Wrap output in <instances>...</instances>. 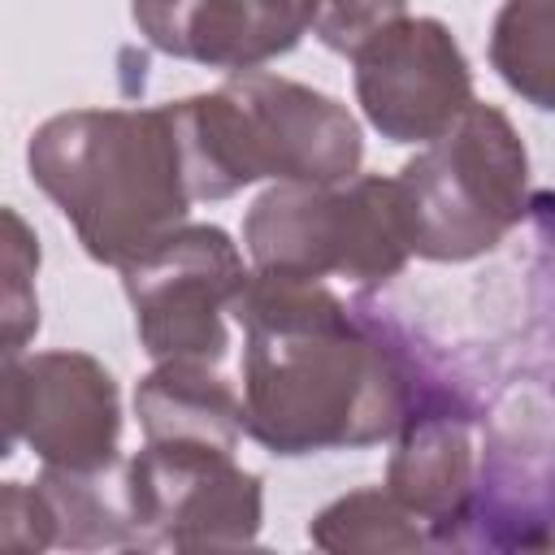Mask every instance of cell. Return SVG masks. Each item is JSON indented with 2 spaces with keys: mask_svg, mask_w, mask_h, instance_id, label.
I'll return each instance as SVG.
<instances>
[{
  "mask_svg": "<svg viewBox=\"0 0 555 555\" xmlns=\"http://www.w3.org/2000/svg\"><path fill=\"white\" fill-rule=\"evenodd\" d=\"M230 317L243 325V429L264 451L373 447L403 429L412 356L330 286L251 269Z\"/></svg>",
  "mask_w": 555,
  "mask_h": 555,
  "instance_id": "cell-1",
  "label": "cell"
},
{
  "mask_svg": "<svg viewBox=\"0 0 555 555\" xmlns=\"http://www.w3.org/2000/svg\"><path fill=\"white\" fill-rule=\"evenodd\" d=\"M26 169L74 225L82 251L113 269L186 225L195 204L173 100L156 108L56 113L30 134Z\"/></svg>",
  "mask_w": 555,
  "mask_h": 555,
  "instance_id": "cell-2",
  "label": "cell"
},
{
  "mask_svg": "<svg viewBox=\"0 0 555 555\" xmlns=\"http://www.w3.org/2000/svg\"><path fill=\"white\" fill-rule=\"evenodd\" d=\"M195 199H225L251 182L334 186L360 173V121L334 95L269 69L230 74L217 91L173 100Z\"/></svg>",
  "mask_w": 555,
  "mask_h": 555,
  "instance_id": "cell-3",
  "label": "cell"
},
{
  "mask_svg": "<svg viewBox=\"0 0 555 555\" xmlns=\"http://www.w3.org/2000/svg\"><path fill=\"white\" fill-rule=\"evenodd\" d=\"M412 256L460 264L494 251L529 212V152L494 104H468L399 169Z\"/></svg>",
  "mask_w": 555,
  "mask_h": 555,
  "instance_id": "cell-4",
  "label": "cell"
},
{
  "mask_svg": "<svg viewBox=\"0 0 555 555\" xmlns=\"http://www.w3.org/2000/svg\"><path fill=\"white\" fill-rule=\"evenodd\" d=\"M243 247L260 273L386 282L412 256L403 186L382 173L334 186L273 182L243 217Z\"/></svg>",
  "mask_w": 555,
  "mask_h": 555,
  "instance_id": "cell-5",
  "label": "cell"
},
{
  "mask_svg": "<svg viewBox=\"0 0 555 555\" xmlns=\"http://www.w3.org/2000/svg\"><path fill=\"white\" fill-rule=\"evenodd\" d=\"M238 243L208 221H186L121 269L139 343L152 360L221 364L230 351L225 312L247 286Z\"/></svg>",
  "mask_w": 555,
  "mask_h": 555,
  "instance_id": "cell-6",
  "label": "cell"
},
{
  "mask_svg": "<svg viewBox=\"0 0 555 555\" xmlns=\"http://www.w3.org/2000/svg\"><path fill=\"white\" fill-rule=\"evenodd\" d=\"M134 551L251 546L264 520V481L234 451L143 442L126 460Z\"/></svg>",
  "mask_w": 555,
  "mask_h": 555,
  "instance_id": "cell-7",
  "label": "cell"
},
{
  "mask_svg": "<svg viewBox=\"0 0 555 555\" xmlns=\"http://www.w3.org/2000/svg\"><path fill=\"white\" fill-rule=\"evenodd\" d=\"M4 455L26 442L56 468H108L121 460V395L87 351L4 356Z\"/></svg>",
  "mask_w": 555,
  "mask_h": 555,
  "instance_id": "cell-8",
  "label": "cell"
},
{
  "mask_svg": "<svg viewBox=\"0 0 555 555\" xmlns=\"http://www.w3.org/2000/svg\"><path fill=\"white\" fill-rule=\"evenodd\" d=\"M356 100L390 143H429L473 104L464 48L438 17H399L356 56Z\"/></svg>",
  "mask_w": 555,
  "mask_h": 555,
  "instance_id": "cell-9",
  "label": "cell"
},
{
  "mask_svg": "<svg viewBox=\"0 0 555 555\" xmlns=\"http://www.w3.org/2000/svg\"><path fill=\"white\" fill-rule=\"evenodd\" d=\"M139 35L208 69H260L291 52L317 22V0H130Z\"/></svg>",
  "mask_w": 555,
  "mask_h": 555,
  "instance_id": "cell-10",
  "label": "cell"
},
{
  "mask_svg": "<svg viewBox=\"0 0 555 555\" xmlns=\"http://www.w3.org/2000/svg\"><path fill=\"white\" fill-rule=\"evenodd\" d=\"M473 486H477L473 416L455 399L416 386V403L403 429L395 434L386 490L429 525L434 546H451L468 512Z\"/></svg>",
  "mask_w": 555,
  "mask_h": 555,
  "instance_id": "cell-11",
  "label": "cell"
},
{
  "mask_svg": "<svg viewBox=\"0 0 555 555\" xmlns=\"http://www.w3.org/2000/svg\"><path fill=\"white\" fill-rule=\"evenodd\" d=\"M451 546H555V447L494 429Z\"/></svg>",
  "mask_w": 555,
  "mask_h": 555,
  "instance_id": "cell-12",
  "label": "cell"
},
{
  "mask_svg": "<svg viewBox=\"0 0 555 555\" xmlns=\"http://www.w3.org/2000/svg\"><path fill=\"white\" fill-rule=\"evenodd\" d=\"M143 442H182L234 451L243 429V395L204 360H156L134 390Z\"/></svg>",
  "mask_w": 555,
  "mask_h": 555,
  "instance_id": "cell-13",
  "label": "cell"
},
{
  "mask_svg": "<svg viewBox=\"0 0 555 555\" xmlns=\"http://www.w3.org/2000/svg\"><path fill=\"white\" fill-rule=\"evenodd\" d=\"M35 486L52 512L56 546H65V551H104V546L134 551V525H130L126 464L121 460L108 468L43 464Z\"/></svg>",
  "mask_w": 555,
  "mask_h": 555,
  "instance_id": "cell-14",
  "label": "cell"
},
{
  "mask_svg": "<svg viewBox=\"0 0 555 555\" xmlns=\"http://www.w3.org/2000/svg\"><path fill=\"white\" fill-rule=\"evenodd\" d=\"M490 65L525 104L555 113V0H503L490 26Z\"/></svg>",
  "mask_w": 555,
  "mask_h": 555,
  "instance_id": "cell-15",
  "label": "cell"
},
{
  "mask_svg": "<svg viewBox=\"0 0 555 555\" xmlns=\"http://www.w3.org/2000/svg\"><path fill=\"white\" fill-rule=\"evenodd\" d=\"M308 542L321 551H429L434 533L386 486H369L321 507L308 525Z\"/></svg>",
  "mask_w": 555,
  "mask_h": 555,
  "instance_id": "cell-16",
  "label": "cell"
},
{
  "mask_svg": "<svg viewBox=\"0 0 555 555\" xmlns=\"http://www.w3.org/2000/svg\"><path fill=\"white\" fill-rule=\"evenodd\" d=\"M4 356H22L26 338L39 330V299H35V269H39V238L35 230L4 208Z\"/></svg>",
  "mask_w": 555,
  "mask_h": 555,
  "instance_id": "cell-17",
  "label": "cell"
},
{
  "mask_svg": "<svg viewBox=\"0 0 555 555\" xmlns=\"http://www.w3.org/2000/svg\"><path fill=\"white\" fill-rule=\"evenodd\" d=\"M408 13V0H317L312 35L343 56H356L377 30L399 22Z\"/></svg>",
  "mask_w": 555,
  "mask_h": 555,
  "instance_id": "cell-18",
  "label": "cell"
},
{
  "mask_svg": "<svg viewBox=\"0 0 555 555\" xmlns=\"http://www.w3.org/2000/svg\"><path fill=\"white\" fill-rule=\"evenodd\" d=\"M0 546L17 551V555H35V551L56 546L52 512H48L39 486H26V481L0 486Z\"/></svg>",
  "mask_w": 555,
  "mask_h": 555,
  "instance_id": "cell-19",
  "label": "cell"
}]
</instances>
